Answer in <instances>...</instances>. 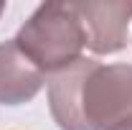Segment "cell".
<instances>
[{
	"instance_id": "8992f818",
	"label": "cell",
	"mask_w": 132,
	"mask_h": 130,
	"mask_svg": "<svg viewBox=\"0 0 132 130\" xmlns=\"http://www.w3.org/2000/svg\"><path fill=\"white\" fill-rule=\"evenodd\" d=\"M3 10H5V3H0V16H3Z\"/></svg>"
},
{
	"instance_id": "5b68a950",
	"label": "cell",
	"mask_w": 132,
	"mask_h": 130,
	"mask_svg": "<svg viewBox=\"0 0 132 130\" xmlns=\"http://www.w3.org/2000/svg\"><path fill=\"white\" fill-rule=\"evenodd\" d=\"M112 130H132V117H130V120H125V122H119V125H114Z\"/></svg>"
},
{
	"instance_id": "6da1fadb",
	"label": "cell",
	"mask_w": 132,
	"mask_h": 130,
	"mask_svg": "<svg viewBox=\"0 0 132 130\" xmlns=\"http://www.w3.org/2000/svg\"><path fill=\"white\" fill-rule=\"evenodd\" d=\"M48 107L59 130H112L132 117V64L81 56L51 74Z\"/></svg>"
},
{
	"instance_id": "3957f363",
	"label": "cell",
	"mask_w": 132,
	"mask_h": 130,
	"mask_svg": "<svg viewBox=\"0 0 132 130\" xmlns=\"http://www.w3.org/2000/svg\"><path fill=\"white\" fill-rule=\"evenodd\" d=\"M81 20L86 49L94 54H117L127 46L132 0H79L71 3Z\"/></svg>"
},
{
	"instance_id": "7a4b0ae2",
	"label": "cell",
	"mask_w": 132,
	"mask_h": 130,
	"mask_svg": "<svg viewBox=\"0 0 132 130\" xmlns=\"http://www.w3.org/2000/svg\"><path fill=\"white\" fill-rule=\"evenodd\" d=\"M43 74H56L81 59L86 46L81 20L71 3H43L13 38Z\"/></svg>"
},
{
	"instance_id": "277c9868",
	"label": "cell",
	"mask_w": 132,
	"mask_h": 130,
	"mask_svg": "<svg viewBox=\"0 0 132 130\" xmlns=\"http://www.w3.org/2000/svg\"><path fill=\"white\" fill-rule=\"evenodd\" d=\"M46 84V74L18 49V44H0V105L15 107L31 102Z\"/></svg>"
}]
</instances>
